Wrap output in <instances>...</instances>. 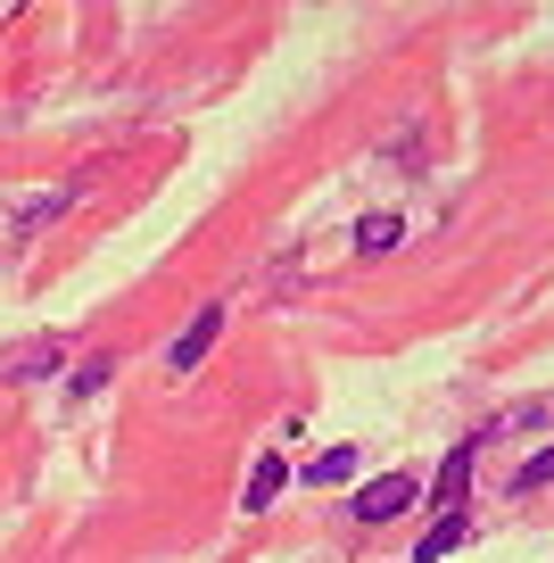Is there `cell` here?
Segmentation results:
<instances>
[{"instance_id": "277c9868", "label": "cell", "mask_w": 554, "mask_h": 563, "mask_svg": "<svg viewBox=\"0 0 554 563\" xmlns=\"http://www.w3.org/2000/svg\"><path fill=\"white\" fill-rule=\"evenodd\" d=\"M455 547H472V522L464 514H439L431 530H422V547H414V563H447Z\"/></svg>"}, {"instance_id": "5b68a950", "label": "cell", "mask_w": 554, "mask_h": 563, "mask_svg": "<svg viewBox=\"0 0 554 563\" xmlns=\"http://www.w3.org/2000/svg\"><path fill=\"white\" fill-rule=\"evenodd\" d=\"M42 373H58V340H34V349L0 356V382H42Z\"/></svg>"}, {"instance_id": "52a82bcc", "label": "cell", "mask_w": 554, "mask_h": 563, "mask_svg": "<svg viewBox=\"0 0 554 563\" xmlns=\"http://www.w3.org/2000/svg\"><path fill=\"white\" fill-rule=\"evenodd\" d=\"M398 241H406V216H373V224L356 232V249H364V257H389Z\"/></svg>"}, {"instance_id": "ba28073f", "label": "cell", "mask_w": 554, "mask_h": 563, "mask_svg": "<svg viewBox=\"0 0 554 563\" xmlns=\"http://www.w3.org/2000/svg\"><path fill=\"white\" fill-rule=\"evenodd\" d=\"M356 473V448H323V456L307 464V481H347Z\"/></svg>"}, {"instance_id": "6da1fadb", "label": "cell", "mask_w": 554, "mask_h": 563, "mask_svg": "<svg viewBox=\"0 0 554 563\" xmlns=\"http://www.w3.org/2000/svg\"><path fill=\"white\" fill-rule=\"evenodd\" d=\"M215 340H224V299H208L191 323H182V332H174L166 365H174V373H199V365H208V349H215Z\"/></svg>"}, {"instance_id": "3957f363", "label": "cell", "mask_w": 554, "mask_h": 563, "mask_svg": "<svg viewBox=\"0 0 554 563\" xmlns=\"http://www.w3.org/2000/svg\"><path fill=\"white\" fill-rule=\"evenodd\" d=\"M472 464H480V440H464V448H447V464H439V481H431V497H439V514H464V489H472Z\"/></svg>"}, {"instance_id": "7a4b0ae2", "label": "cell", "mask_w": 554, "mask_h": 563, "mask_svg": "<svg viewBox=\"0 0 554 563\" xmlns=\"http://www.w3.org/2000/svg\"><path fill=\"white\" fill-rule=\"evenodd\" d=\"M414 497H422V481H414V473H389V481H373V489L356 497V522H398Z\"/></svg>"}, {"instance_id": "8992f818", "label": "cell", "mask_w": 554, "mask_h": 563, "mask_svg": "<svg viewBox=\"0 0 554 563\" xmlns=\"http://www.w3.org/2000/svg\"><path fill=\"white\" fill-rule=\"evenodd\" d=\"M281 481H290V464H281V456H265L257 473H248V497H241V506H248V514H265V506L281 497Z\"/></svg>"}, {"instance_id": "9c48e42d", "label": "cell", "mask_w": 554, "mask_h": 563, "mask_svg": "<svg viewBox=\"0 0 554 563\" xmlns=\"http://www.w3.org/2000/svg\"><path fill=\"white\" fill-rule=\"evenodd\" d=\"M108 373H117V365H108V356H91V365H75V398H91V389H108Z\"/></svg>"}, {"instance_id": "30bf717a", "label": "cell", "mask_w": 554, "mask_h": 563, "mask_svg": "<svg viewBox=\"0 0 554 563\" xmlns=\"http://www.w3.org/2000/svg\"><path fill=\"white\" fill-rule=\"evenodd\" d=\"M513 489H554V448H546V456H530V464H521V481H513Z\"/></svg>"}]
</instances>
